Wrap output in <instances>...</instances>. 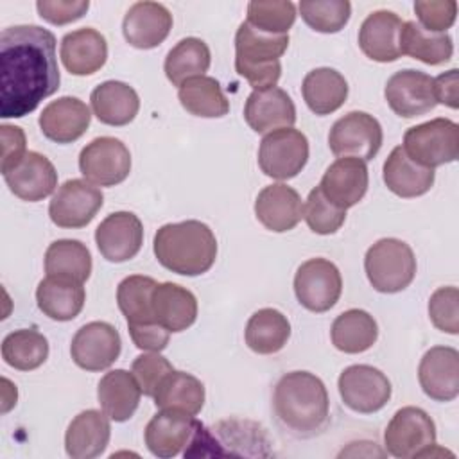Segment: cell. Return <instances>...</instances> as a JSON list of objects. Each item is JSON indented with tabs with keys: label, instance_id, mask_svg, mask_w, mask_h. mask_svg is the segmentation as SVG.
I'll return each instance as SVG.
<instances>
[{
	"label": "cell",
	"instance_id": "816d5d0a",
	"mask_svg": "<svg viewBox=\"0 0 459 459\" xmlns=\"http://www.w3.org/2000/svg\"><path fill=\"white\" fill-rule=\"evenodd\" d=\"M0 134H2V174H7L13 170L27 154L25 149V133L18 126H9L2 124L0 126Z\"/></svg>",
	"mask_w": 459,
	"mask_h": 459
},
{
	"label": "cell",
	"instance_id": "277c9868",
	"mask_svg": "<svg viewBox=\"0 0 459 459\" xmlns=\"http://www.w3.org/2000/svg\"><path fill=\"white\" fill-rule=\"evenodd\" d=\"M287 47L289 34H267L242 22L235 32V70L253 90L273 88L280 81V57Z\"/></svg>",
	"mask_w": 459,
	"mask_h": 459
},
{
	"label": "cell",
	"instance_id": "4fadbf2b",
	"mask_svg": "<svg viewBox=\"0 0 459 459\" xmlns=\"http://www.w3.org/2000/svg\"><path fill=\"white\" fill-rule=\"evenodd\" d=\"M339 394L346 407L360 414L380 411L391 398V382L377 368L368 364L348 366L337 380Z\"/></svg>",
	"mask_w": 459,
	"mask_h": 459
},
{
	"label": "cell",
	"instance_id": "681fc988",
	"mask_svg": "<svg viewBox=\"0 0 459 459\" xmlns=\"http://www.w3.org/2000/svg\"><path fill=\"white\" fill-rule=\"evenodd\" d=\"M414 13L420 25L429 32H446L455 22L457 2L455 0H418L414 2Z\"/></svg>",
	"mask_w": 459,
	"mask_h": 459
},
{
	"label": "cell",
	"instance_id": "d6986e66",
	"mask_svg": "<svg viewBox=\"0 0 459 459\" xmlns=\"http://www.w3.org/2000/svg\"><path fill=\"white\" fill-rule=\"evenodd\" d=\"M423 393L436 402H452L459 394V351L434 346L425 351L418 368Z\"/></svg>",
	"mask_w": 459,
	"mask_h": 459
},
{
	"label": "cell",
	"instance_id": "30bf717a",
	"mask_svg": "<svg viewBox=\"0 0 459 459\" xmlns=\"http://www.w3.org/2000/svg\"><path fill=\"white\" fill-rule=\"evenodd\" d=\"M380 122L366 111H350L341 117L328 133L330 151L337 158H359L369 161L382 147Z\"/></svg>",
	"mask_w": 459,
	"mask_h": 459
},
{
	"label": "cell",
	"instance_id": "7402d4cb",
	"mask_svg": "<svg viewBox=\"0 0 459 459\" xmlns=\"http://www.w3.org/2000/svg\"><path fill=\"white\" fill-rule=\"evenodd\" d=\"M90 108L77 97H59L48 102L39 115L41 133L56 143H72L90 127Z\"/></svg>",
	"mask_w": 459,
	"mask_h": 459
},
{
	"label": "cell",
	"instance_id": "52a82bcc",
	"mask_svg": "<svg viewBox=\"0 0 459 459\" xmlns=\"http://www.w3.org/2000/svg\"><path fill=\"white\" fill-rule=\"evenodd\" d=\"M405 154L429 169L452 163L459 156V126L450 118H432L403 134Z\"/></svg>",
	"mask_w": 459,
	"mask_h": 459
},
{
	"label": "cell",
	"instance_id": "f5cc1de1",
	"mask_svg": "<svg viewBox=\"0 0 459 459\" xmlns=\"http://www.w3.org/2000/svg\"><path fill=\"white\" fill-rule=\"evenodd\" d=\"M129 335L136 348L145 351H161L169 344L170 332L161 326L160 323H140V325H127Z\"/></svg>",
	"mask_w": 459,
	"mask_h": 459
},
{
	"label": "cell",
	"instance_id": "e575fe53",
	"mask_svg": "<svg viewBox=\"0 0 459 459\" xmlns=\"http://www.w3.org/2000/svg\"><path fill=\"white\" fill-rule=\"evenodd\" d=\"M332 344L342 353H362L369 350L378 337L375 317L362 308H350L339 314L330 328Z\"/></svg>",
	"mask_w": 459,
	"mask_h": 459
},
{
	"label": "cell",
	"instance_id": "8fae6325",
	"mask_svg": "<svg viewBox=\"0 0 459 459\" xmlns=\"http://www.w3.org/2000/svg\"><path fill=\"white\" fill-rule=\"evenodd\" d=\"M79 170L95 186H115L131 172V152L113 136H99L82 147Z\"/></svg>",
	"mask_w": 459,
	"mask_h": 459
},
{
	"label": "cell",
	"instance_id": "f1b7e54d",
	"mask_svg": "<svg viewBox=\"0 0 459 459\" xmlns=\"http://www.w3.org/2000/svg\"><path fill=\"white\" fill-rule=\"evenodd\" d=\"M382 178L385 186L398 197H418L427 194L436 179L434 169L412 161L402 145L394 147L384 161Z\"/></svg>",
	"mask_w": 459,
	"mask_h": 459
},
{
	"label": "cell",
	"instance_id": "8d00e7d4",
	"mask_svg": "<svg viewBox=\"0 0 459 459\" xmlns=\"http://www.w3.org/2000/svg\"><path fill=\"white\" fill-rule=\"evenodd\" d=\"M402 56H409L425 65H443L454 54L452 38L446 32H429L416 22H403L400 32Z\"/></svg>",
	"mask_w": 459,
	"mask_h": 459
},
{
	"label": "cell",
	"instance_id": "484cf974",
	"mask_svg": "<svg viewBox=\"0 0 459 459\" xmlns=\"http://www.w3.org/2000/svg\"><path fill=\"white\" fill-rule=\"evenodd\" d=\"M255 215L264 228L274 233H283L296 228L303 219V203L292 186L274 183L258 192Z\"/></svg>",
	"mask_w": 459,
	"mask_h": 459
},
{
	"label": "cell",
	"instance_id": "ffe728a7",
	"mask_svg": "<svg viewBox=\"0 0 459 459\" xmlns=\"http://www.w3.org/2000/svg\"><path fill=\"white\" fill-rule=\"evenodd\" d=\"M244 118L255 133L267 134L276 129L292 127L296 106L290 95L278 86L253 90L244 106Z\"/></svg>",
	"mask_w": 459,
	"mask_h": 459
},
{
	"label": "cell",
	"instance_id": "3957f363",
	"mask_svg": "<svg viewBox=\"0 0 459 459\" xmlns=\"http://www.w3.org/2000/svg\"><path fill=\"white\" fill-rule=\"evenodd\" d=\"M152 249L165 269L183 276H199L215 264L217 238L201 221L170 222L156 231Z\"/></svg>",
	"mask_w": 459,
	"mask_h": 459
},
{
	"label": "cell",
	"instance_id": "836d02e7",
	"mask_svg": "<svg viewBox=\"0 0 459 459\" xmlns=\"http://www.w3.org/2000/svg\"><path fill=\"white\" fill-rule=\"evenodd\" d=\"M303 100L308 109L319 117L337 111L348 99V82L333 68L323 66L310 70L301 84Z\"/></svg>",
	"mask_w": 459,
	"mask_h": 459
},
{
	"label": "cell",
	"instance_id": "2e32d148",
	"mask_svg": "<svg viewBox=\"0 0 459 459\" xmlns=\"http://www.w3.org/2000/svg\"><path fill=\"white\" fill-rule=\"evenodd\" d=\"M384 97L389 108L403 118H414L436 108L432 77L412 68L394 72L385 82Z\"/></svg>",
	"mask_w": 459,
	"mask_h": 459
},
{
	"label": "cell",
	"instance_id": "ac0fdd59",
	"mask_svg": "<svg viewBox=\"0 0 459 459\" xmlns=\"http://www.w3.org/2000/svg\"><path fill=\"white\" fill-rule=\"evenodd\" d=\"M95 244L108 262H127L142 249V221L133 212L109 213L95 230Z\"/></svg>",
	"mask_w": 459,
	"mask_h": 459
},
{
	"label": "cell",
	"instance_id": "e0dca14e",
	"mask_svg": "<svg viewBox=\"0 0 459 459\" xmlns=\"http://www.w3.org/2000/svg\"><path fill=\"white\" fill-rule=\"evenodd\" d=\"M201 421L195 416L176 411L160 409L145 427L143 439L149 452L156 457L169 459L186 450Z\"/></svg>",
	"mask_w": 459,
	"mask_h": 459
},
{
	"label": "cell",
	"instance_id": "60d3db41",
	"mask_svg": "<svg viewBox=\"0 0 459 459\" xmlns=\"http://www.w3.org/2000/svg\"><path fill=\"white\" fill-rule=\"evenodd\" d=\"M212 54L208 45L199 38H185L178 41L167 54L163 70L167 79L174 86H181L186 79L204 75V72L210 68Z\"/></svg>",
	"mask_w": 459,
	"mask_h": 459
},
{
	"label": "cell",
	"instance_id": "d6a6232c",
	"mask_svg": "<svg viewBox=\"0 0 459 459\" xmlns=\"http://www.w3.org/2000/svg\"><path fill=\"white\" fill-rule=\"evenodd\" d=\"M140 396L142 389L134 375L126 369L108 371L97 385L100 409L113 421H127L136 412Z\"/></svg>",
	"mask_w": 459,
	"mask_h": 459
},
{
	"label": "cell",
	"instance_id": "4dcf8cb0",
	"mask_svg": "<svg viewBox=\"0 0 459 459\" xmlns=\"http://www.w3.org/2000/svg\"><path fill=\"white\" fill-rule=\"evenodd\" d=\"M93 115L106 126H127L140 109V99L133 86L122 81H104L90 95Z\"/></svg>",
	"mask_w": 459,
	"mask_h": 459
},
{
	"label": "cell",
	"instance_id": "1f68e13d",
	"mask_svg": "<svg viewBox=\"0 0 459 459\" xmlns=\"http://www.w3.org/2000/svg\"><path fill=\"white\" fill-rule=\"evenodd\" d=\"M86 301V290L82 283L45 276L36 289L38 308L54 321H72L79 316Z\"/></svg>",
	"mask_w": 459,
	"mask_h": 459
},
{
	"label": "cell",
	"instance_id": "f546056e",
	"mask_svg": "<svg viewBox=\"0 0 459 459\" xmlns=\"http://www.w3.org/2000/svg\"><path fill=\"white\" fill-rule=\"evenodd\" d=\"M154 319L170 333L190 328L197 319V299L183 285L163 281L152 292Z\"/></svg>",
	"mask_w": 459,
	"mask_h": 459
},
{
	"label": "cell",
	"instance_id": "7dc6e473",
	"mask_svg": "<svg viewBox=\"0 0 459 459\" xmlns=\"http://www.w3.org/2000/svg\"><path fill=\"white\" fill-rule=\"evenodd\" d=\"M459 290L454 285L439 287L429 299V317L432 325L446 333L459 332Z\"/></svg>",
	"mask_w": 459,
	"mask_h": 459
},
{
	"label": "cell",
	"instance_id": "83f0119b",
	"mask_svg": "<svg viewBox=\"0 0 459 459\" xmlns=\"http://www.w3.org/2000/svg\"><path fill=\"white\" fill-rule=\"evenodd\" d=\"M108 59L106 38L91 27L72 30L61 39V61L72 75H91Z\"/></svg>",
	"mask_w": 459,
	"mask_h": 459
},
{
	"label": "cell",
	"instance_id": "bcb514c9",
	"mask_svg": "<svg viewBox=\"0 0 459 459\" xmlns=\"http://www.w3.org/2000/svg\"><path fill=\"white\" fill-rule=\"evenodd\" d=\"M303 217L314 233L332 235L344 224L346 210L326 199L321 188L316 186L307 197V203L303 206Z\"/></svg>",
	"mask_w": 459,
	"mask_h": 459
},
{
	"label": "cell",
	"instance_id": "cb8c5ba5",
	"mask_svg": "<svg viewBox=\"0 0 459 459\" xmlns=\"http://www.w3.org/2000/svg\"><path fill=\"white\" fill-rule=\"evenodd\" d=\"M403 22L393 11H375L368 14L359 29V47L362 54L378 63H391L402 56L400 32Z\"/></svg>",
	"mask_w": 459,
	"mask_h": 459
},
{
	"label": "cell",
	"instance_id": "74e56055",
	"mask_svg": "<svg viewBox=\"0 0 459 459\" xmlns=\"http://www.w3.org/2000/svg\"><path fill=\"white\" fill-rule=\"evenodd\" d=\"M152 398L158 409H176L195 416L204 405V385L194 375L174 369L161 380Z\"/></svg>",
	"mask_w": 459,
	"mask_h": 459
},
{
	"label": "cell",
	"instance_id": "6da1fadb",
	"mask_svg": "<svg viewBox=\"0 0 459 459\" xmlns=\"http://www.w3.org/2000/svg\"><path fill=\"white\" fill-rule=\"evenodd\" d=\"M61 75L56 36L39 25H14L0 34V117L22 118L54 95Z\"/></svg>",
	"mask_w": 459,
	"mask_h": 459
},
{
	"label": "cell",
	"instance_id": "ba28073f",
	"mask_svg": "<svg viewBox=\"0 0 459 459\" xmlns=\"http://www.w3.org/2000/svg\"><path fill=\"white\" fill-rule=\"evenodd\" d=\"M384 445L391 455L400 459L430 455L436 446L434 420L420 407H402L385 427Z\"/></svg>",
	"mask_w": 459,
	"mask_h": 459
},
{
	"label": "cell",
	"instance_id": "603a6c76",
	"mask_svg": "<svg viewBox=\"0 0 459 459\" xmlns=\"http://www.w3.org/2000/svg\"><path fill=\"white\" fill-rule=\"evenodd\" d=\"M369 176L366 161L359 158H337L323 174L319 188L339 208L355 206L368 192Z\"/></svg>",
	"mask_w": 459,
	"mask_h": 459
},
{
	"label": "cell",
	"instance_id": "b9f144b4",
	"mask_svg": "<svg viewBox=\"0 0 459 459\" xmlns=\"http://www.w3.org/2000/svg\"><path fill=\"white\" fill-rule=\"evenodd\" d=\"M48 357V341L34 328H20L2 341V359L7 366L20 371L39 368Z\"/></svg>",
	"mask_w": 459,
	"mask_h": 459
},
{
	"label": "cell",
	"instance_id": "44dd1931",
	"mask_svg": "<svg viewBox=\"0 0 459 459\" xmlns=\"http://www.w3.org/2000/svg\"><path fill=\"white\" fill-rule=\"evenodd\" d=\"M172 29L170 11L158 2H136L133 4L122 22V32L126 41L142 50L161 45Z\"/></svg>",
	"mask_w": 459,
	"mask_h": 459
},
{
	"label": "cell",
	"instance_id": "d590c367",
	"mask_svg": "<svg viewBox=\"0 0 459 459\" xmlns=\"http://www.w3.org/2000/svg\"><path fill=\"white\" fill-rule=\"evenodd\" d=\"M290 337L289 319L276 308L256 310L246 325L244 339L249 350L258 355H271L280 351Z\"/></svg>",
	"mask_w": 459,
	"mask_h": 459
},
{
	"label": "cell",
	"instance_id": "7c38bea8",
	"mask_svg": "<svg viewBox=\"0 0 459 459\" xmlns=\"http://www.w3.org/2000/svg\"><path fill=\"white\" fill-rule=\"evenodd\" d=\"M342 278L337 265L326 258L303 262L294 276V294L307 310L326 312L341 298Z\"/></svg>",
	"mask_w": 459,
	"mask_h": 459
},
{
	"label": "cell",
	"instance_id": "d4e9b609",
	"mask_svg": "<svg viewBox=\"0 0 459 459\" xmlns=\"http://www.w3.org/2000/svg\"><path fill=\"white\" fill-rule=\"evenodd\" d=\"M4 179L16 197L29 203L48 197L57 186V172L52 161L36 151H27L23 160L4 174Z\"/></svg>",
	"mask_w": 459,
	"mask_h": 459
},
{
	"label": "cell",
	"instance_id": "7a4b0ae2",
	"mask_svg": "<svg viewBox=\"0 0 459 459\" xmlns=\"http://www.w3.org/2000/svg\"><path fill=\"white\" fill-rule=\"evenodd\" d=\"M273 411L278 423L292 436L319 434L330 420V400L323 380L310 371L285 373L274 385Z\"/></svg>",
	"mask_w": 459,
	"mask_h": 459
},
{
	"label": "cell",
	"instance_id": "ee69618b",
	"mask_svg": "<svg viewBox=\"0 0 459 459\" xmlns=\"http://www.w3.org/2000/svg\"><path fill=\"white\" fill-rule=\"evenodd\" d=\"M246 22L267 34H289L296 22V5L289 0H253L247 4Z\"/></svg>",
	"mask_w": 459,
	"mask_h": 459
},
{
	"label": "cell",
	"instance_id": "8992f818",
	"mask_svg": "<svg viewBox=\"0 0 459 459\" xmlns=\"http://www.w3.org/2000/svg\"><path fill=\"white\" fill-rule=\"evenodd\" d=\"M364 271L371 287L384 294L407 289L416 276V256L400 238L377 240L364 256Z\"/></svg>",
	"mask_w": 459,
	"mask_h": 459
},
{
	"label": "cell",
	"instance_id": "4316f807",
	"mask_svg": "<svg viewBox=\"0 0 459 459\" xmlns=\"http://www.w3.org/2000/svg\"><path fill=\"white\" fill-rule=\"evenodd\" d=\"M109 436V416L104 411L86 409L70 421L65 434V450L72 459H93L106 450Z\"/></svg>",
	"mask_w": 459,
	"mask_h": 459
},
{
	"label": "cell",
	"instance_id": "c3c4849f",
	"mask_svg": "<svg viewBox=\"0 0 459 459\" xmlns=\"http://www.w3.org/2000/svg\"><path fill=\"white\" fill-rule=\"evenodd\" d=\"M170 371H174L172 364L160 351L142 353L131 364V373L145 396H154L158 385Z\"/></svg>",
	"mask_w": 459,
	"mask_h": 459
},
{
	"label": "cell",
	"instance_id": "ab89813d",
	"mask_svg": "<svg viewBox=\"0 0 459 459\" xmlns=\"http://www.w3.org/2000/svg\"><path fill=\"white\" fill-rule=\"evenodd\" d=\"M178 99L190 115L203 118H219L230 111V102L219 81L208 75L186 79L178 88Z\"/></svg>",
	"mask_w": 459,
	"mask_h": 459
},
{
	"label": "cell",
	"instance_id": "f907efd6",
	"mask_svg": "<svg viewBox=\"0 0 459 459\" xmlns=\"http://www.w3.org/2000/svg\"><path fill=\"white\" fill-rule=\"evenodd\" d=\"M88 0H38L36 9L52 25H66L86 14Z\"/></svg>",
	"mask_w": 459,
	"mask_h": 459
},
{
	"label": "cell",
	"instance_id": "9a60e30c",
	"mask_svg": "<svg viewBox=\"0 0 459 459\" xmlns=\"http://www.w3.org/2000/svg\"><path fill=\"white\" fill-rule=\"evenodd\" d=\"M120 350V333L106 321L86 323L75 332L70 344L74 362L86 371L108 369L118 359Z\"/></svg>",
	"mask_w": 459,
	"mask_h": 459
},
{
	"label": "cell",
	"instance_id": "7bdbcfd3",
	"mask_svg": "<svg viewBox=\"0 0 459 459\" xmlns=\"http://www.w3.org/2000/svg\"><path fill=\"white\" fill-rule=\"evenodd\" d=\"M156 285V280L143 274L127 276L118 283L117 303L120 312L126 316L127 325L156 321L152 312V292Z\"/></svg>",
	"mask_w": 459,
	"mask_h": 459
},
{
	"label": "cell",
	"instance_id": "5b68a950",
	"mask_svg": "<svg viewBox=\"0 0 459 459\" xmlns=\"http://www.w3.org/2000/svg\"><path fill=\"white\" fill-rule=\"evenodd\" d=\"M265 430L249 420H222L212 427L199 423L185 455H269Z\"/></svg>",
	"mask_w": 459,
	"mask_h": 459
},
{
	"label": "cell",
	"instance_id": "9c48e42d",
	"mask_svg": "<svg viewBox=\"0 0 459 459\" xmlns=\"http://www.w3.org/2000/svg\"><path fill=\"white\" fill-rule=\"evenodd\" d=\"M308 161V140L294 127L267 133L258 147V167L273 179L298 176Z\"/></svg>",
	"mask_w": 459,
	"mask_h": 459
},
{
	"label": "cell",
	"instance_id": "f35d334b",
	"mask_svg": "<svg viewBox=\"0 0 459 459\" xmlns=\"http://www.w3.org/2000/svg\"><path fill=\"white\" fill-rule=\"evenodd\" d=\"M47 276H57L84 283L91 274L90 249L74 238L54 240L45 251Z\"/></svg>",
	"mask_w": 459,
	"mask_h": 459
},
{
	"label": "cell",
	"instance_id": "db71d44e",
	"mask_svg": "<svg viewBox=\"0 0 459 459\" xmlns=\"http://www.w3.org/2000/svg\"><path fill=\"white\" fill-rule=\"evenodd\" d=\"M459 74L457 68H452L436 79H432V88H434V97L436 104H445L452 109L459 108Z\"/></svg>",
	"mask_w": 459,
	"mask_h": 459
},
{
	"label": "cell",
	"instance_id": "5bb4252c",
	"mask_svg": "<svg viewBox=\"0 0 459 459\" xmlns=\"http://www.w3.org/2000/svg\"><path fill=\"white\" fill-rule=\"evenodd\" d=\"M104 204L100 188L86 179H68L54 194L48 204L50 221L59 228H84Z\"/></svg>",
	"mask_w": 459,
	"mask_h": 459
},
{
	"label": "cell",
	"instance_id": "f6af8a7d",
	"mask_svg": "<svg viewBox=\"0 0 459 459\" xmlns=\"http://www.w3.org/2000/svg\"><path fill=\"white\" fill-rule=\"evenodd\" d=\"M298 9L303 22L323 34L339 32L351 14V4L348 0H303Z\"/></svg>",
	"mask_w": 459,
	"mask_h": 459
}]
</instances>
